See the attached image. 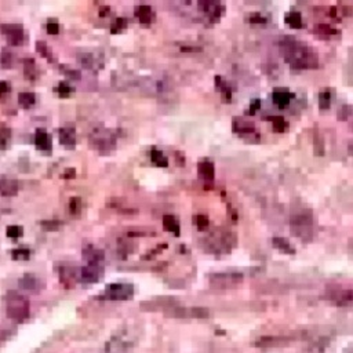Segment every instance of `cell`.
Returning <instances> with one entry per match:
<instances>
[{"mask_svg": "<svg viewBox=\"0 0 353 353\" xmlns=\"http://www.w3.org/2000/svg\"><path fill=\"white\" fill-rule=\"evenodd\" d=\"M280 53L284 61L294 69H315L319 66L316 51L306 43L286 37L280 42Z\"/></svg>", "mask_w": 353, "mask_h": 353, "instance_id": "cell-1", "label": "cell"}, {"mask_svg": "<svg viewBox=\"0 0 353 353\" xmlns=\"http://www.w3.org/2000/svg\"><path fill=\"white\" fill-rule=\"evenodd\" d=\"M291 232L304 241H309L313 235V216L309 209H302L295 211L290 221Z\"/></svg>", "mask_w": 353, "mask_h": 353, "instance_id": "cell-2", "label": "cell"}, {"mask_svg": "<svg viewBox=\"0 0 353 353\" xmlns=\"http://www.w3.org/2000/svg\"><path fill=\"white\" fill-rule=\"evenodd\" d=\"M7 315L14 319L22 322L29 316V302L28 299L19 295V294L10 293L7 297Z\"/></svg>", "mask_w": 353, "mask_h": 353, "instance_id": "cell-3", "label": "cell"}, {"mask_svg": "<svg viewBox=\"0 0 353 353\" xmlns=\"http://www.w3.org/2000/svg\"><path fill=\"white\" fill-rule=\"evenodd\" d=\"M90 142L100 152H109L115 148L116 138H115L114 132L109 131V130H100V131H94L91 134Z\"/></svg>", "mask_w": 353, "mask_h": 353, "instance_id": "cell-4", "label": "cell"}, {"mask_svg": "<svg viewBox=\"0 0 353 353\" xmlns=\"http://www.w3.org/2000/svg\"><path fill=\"white\" fill-rule=\"evenodd\" d=\"M134 294V287L128 283H114L109 284L104 291V297L114 301H121V299H130Z\"/></svg>", "mask_w": 353, "mask_h": 353, "instance_id": "cell-5", "label": "cell"}, {"mask_svg": "<svg viewBox=\"0 0 353 353\" xmlns=\"http://www.w3.org/2000/svg\"><path fill=\"white\" fill-rule=\"evenodd\" d=\"M234 131L245 138V139H251L254 142L259 141V132H258L251 120H247L244 118H235Z\"/></svg>", "mask_w": 353, "mask_h": 353, "instance_id": "cell-6", "label": "cell"}, {"mask_svg": "<svg viewBox=\"0 0 353 353\" xmlns=\"http://www.w3.org/2000/svg\"><path fill=\"white\" fill-rule=\"evenodd\" d=\"M1 33L7 37V42L11 46H21L25 42L24 26L21 24H3L0 26Z\"/></svg>", "mask_w": 353, "mask_h": 353, "instance_id": "cell-7", "label": "cell"}, {"mask_svg": "<svg viewBox=\"0 0 353 353\" xmlns=\"http://www.w3.org/2000/svg\"><path fill=\"white\" fill-rule=\"evenodd\" d=\"M199 7L203 10V12L207 15V18L211 22H217L221 18L225 11V6L221 3H214V1H200Z\"/></svg>", "mask_w": 353, "mask_h": 353, "instance_id": "cell-8", "label": "cell"}, {"mask_svg": "<svg viewBox=\"0 0 353 353\" xmlns=\"http://www.w3.org/2000/svg\"><path fill=\"white\" fill-rule=\"evenodd\" d=\"M294 98H295V94L291 91L286 90V89H276L272 93V100L275 102L276 107L280 109L287 108L291 100H294Z\"/></svg>", "mask_w": 353, "mask_h": 353, "instance_id": "cell-9", "label": "cell"}, {"mask_svg": "<svg viewBox=\"0 0 353 353\" xmlns=\"http://www.w3.org/2000/svg\"><path fill=\"white\" fill-rule=\"evenodd\" d=\"M104 258H105V254H104L102 250L97 248V247H94L93 244L84 245L83 259L89 263V265H100V262L104 261Z\"/></svg>", "mask_w": 353, "mask_h": 353, "instance_id": "cell-10", "label": "cell"}, {"mask_svg": "<svg viewBox=\"0 0 353 353\" xmlns=\"http://www.w3.org/2000/svg\"><path fill=\"white\" fill-rule=\"evenodd\" d=\"M102 269L98 265H86L80 270V280L83 283H96L101 279Z\"/></svg>", "mask_w": 353, "mask_h": 353, "instance_id": "cell-11", "label": "cell"}, {"mask_svg": "<svg viewBox=\"0 0 353 353\" xmlns=\"http://www.w3.org/2000/svg\"><path fill=\"white\" fill-rule=\"evenodd\" d=\"M60 280L66 288H72L78 280V269L73 266H61Z\"/></svg>", "mask_w": 353, "mask_h": 353, "instance_id": "cell-12", "label": "cell"}, {"mask_svg": "<svg viewBox=\"0 0 353 353\" xmlns=\"http://www.w3.org/2000/svg\"><path fill=\"white\" fill-rule=\"evenodd\" d=\"M35 145L42 152H51V137L44 128H37L35 132Z\"/></svg>", "mask_w": 353, "mask_h": 353, "instance_id": "cell-13", "label": "cell"}, {"mask_svg": "<svg viewBox=\"0 0 353 353\" xmlns=\"http://www.w3.org/2000/svg\"><path fill=\"white\" fill-rule=\"evenodd\" d=\"M198 173L200 175V178L204 180L206 182H213L214 177H216V167L214 163L210 160H203L198 164Z\"/></svg>", "mask_w": 353, "mask_h": 353, "instance_id": "cell-14", "label": "cell"}, {"mask_svg": "<svg viewBox=\"0 0 353 353\" xmlns=\"http://www.w3.org/2000/svg\"><path fill=\"white\" fill-rule=\"evenodd\" d=\"M18 182L15 180H7L3 178L0 180V195L3 198H12L18 195Z\"/></svg>", "mask_w": 353, "mask_h": 353, "instance_id": "cell-15", "label": "cell"}, {"mask_svg": "<svg viewBox=\"0 0 353 353\" xmlns=\"http://www.w3.org/2000/svg\"><path fill=\"white\" fill-rule=\"evenodd\" d=\"M60 142L66 148H75L76 145V131L73 127H62L58 131Z\"/></svg>", "mask_w": 353, "mask_h": 353, "instance_id": "cell-16", "label": "cell"}, {"mask_svg": "<svg viewBox=\"0 0 353 353\" xmlns=\"http://www.w3.org/2000/svg\"><path fill=\"white\" fill-rule=\"evenodd\" d=\"M134 15L139 19L141 24H150L153 19V10L148 4H139L134 10Z\"/></svg>", "mask_w": 353, "mask_h": 353, "instance_id": "cell-17", "label": "cell"}, {"mask_svg": "<svg viewBox=\"0 0 353 353\" xmlns=\"http://www.w3.org/2000/svg\"><path fill=\"white\" fill-rule=\"evenodd\" d=\"M163 227L167 232H171L174 236H180L181 234V227L180 222L177 221V218L171 214H167V216L163 217Z\"/></svg>", "mask_w": 353, "mask_h": 353, "instance_id": "cell-18", "label": "cell"}, {"mask_svg": "<svg viewBox=\"0 0 353 353\" xmlns=\"http://www.w3.org/2000/svg\"><path fill=\"white\" fill-rule=\"evenodd\" d=\"M18 104L24 109L32 108L36 104V96L30 91H22L18 94Z\"/></svg>", "mask_w": 353, "mask_h": 353, "instance_id": "cell-19", "label": "cell"}, {"mask_svg": "<svg viewBox=\"0 0 353 353\" xmlns=\"http://www.w3.org/2000/svg\"><path fill=\"white\" fill-rule=\"evenodd\" d=\"M24 75L28 80H36L37 79L36 62L33 58H25L24 60Z\"/></svg>", "mask_w": 353, "mask_h": 353, "instance_id": "cell-20", "label": "cell"}, {"mask_svg": "<svg viewBox=\"0 0 353 353\" xmlns=\"http://www.w3.org/2000/svg\"><path fill=\"white\" fill-rule=\"evenodd\" d=\"M216 87L225 94L227 101L231 102V100H232V94H234V89L227 83V80L222 78V76H216Z\"/></svg>", "mask_w": 353, "mask_h": 353, "instance_id": "cell-21", "label": "cell"}, {"mask_svg": "<svg viewBox=\"0 0 353 353\" xmlns=\"http://www.w3.org/2000/svg\"><path fill=\"white\" fill-rule=\"evenodd\" d=\"M272 241H273V245H275L276 248L280 250L281 252H284V254H294L295 252V248L291 245V243L288 240L283 239V237H273Z\"/></svg>", "mask_w": 353, "mask_h": 353, "instance_id": "cell-22", "label": "cell"}, {"mask_svg": "<svg viewBox=\"0 0 353 353\" xmlns=\"http://www.w3.org/2000/svg\"><path fill=\"white\" fill-rule=\"evenodd\" d=\"M286 24H288L294 29H299L302 28V15L299 11H290L286 14Z\"/></svg>", "mask_w": 353, "mask_h": 353, "instance_id": "cell-23", "label": "cell"}, {"mask_svg": "<svg viewBox=\"0 0 353 353\" xmlns=\"http://www.w3.org/2000/svg\"><path fill=\"white\" fill-rule=\"evenodd\" d=\"M18 284H19V287L24 288V290L33 291V290H36L37 288L39 281H37V279L33 275H24V277H21V279H19Z\"/></svg>", "mask_w": 353, "mask_h": 353, "instance_id": "cell-24", "label": "cell"}, {"mask_svg": "<svg viewBox=\"0 0 353 353\" xmlns=\"http://www.w3.org/2000/svg\"><path fill=\"white\" fill-rule=\"evenodd\" d=\"M150 159H152V162L155 163L157 167H167L168 166V160L166 155L159 149H156V148L150 149Z\"/></svg>", "mask_w": 353, "mask_h": 353, "instance_id": "cell-25", "label": "cell"}, {"mask_svg": "<svg viewBox=\"0 0 353 353\" xmlns=\"http://www.w3.org/2000/svg\"><path fill=\"white\" fill-rule=\"evenodd\" d=\"M268 119L272 121V126L276 132H284L288 128V123L283 116H269Z\"/></svg>", "mask_w": 353, "mask_h": 353, "instance_id": "cell-26", "label": "cell"}, {"mask_svg": "<svg viewBox=\"0 0 353 353\" xmlns=\"http://www.w3.org/2000/svg\"><path fill=\"white\" fill-rule=\"evenodd\" d=\"M10 139H11V130L6 126H0V150L8 148Z\"/></svg>", "mask_w": 353, "mask_h": 353, "instance_id": "cell-27", "label": "cell"}, {"mask_svg": "<svg viewBox=\"0 0 353 353\" xmlns=\"http://www.w3.org/2000/svg\"><path fill=\"white\" fill-rule=\"evenodd\" d=\"M315 30H316L317 33H320V35H327V36L340 33V30L337 29V28H334L331 24H326V22L317 24L316 26H315Z\"/></svg>", "mask_w": 353, "mask_h": 353, "instance_id": "cell-28", "label": "cell"}, {"mask_svg": "<svg viewBox=\"0 0 353 353\" xmlns=\"http://www.w3.org/2000/svg\"><path fill=\"white\" fill-rule=\"evenodd\" d=\"M36 51L39 53V54L42 55V57H44L46 60L50 61V62H54V57H53V53H51V50L48 48L47 43L44 42H37L36 43Z\"/></svg>", "mask_w": 353, "mask_h": 353, "instance_id": "cell-29", "label": "cell"}, {"mask_svg": "<svg viewBox=\"0 0 353 353\" xmlns=\"http://www.w3.org/2000/svg\"><path fill=\"white\" fill-rule=\"evenodd\" d=\"M30 257V250L25 248V247H19L11 251V258L15 261H26Z\"/></svg>", "mask_w": 353, "mask_h": 353, "instance_id": "cell-30", "label": "cell"}, {"mask_svg": "<svg viewBox=\"0 0 353 353\" xmlns=\"http://www.w3.org/2000/svg\"><path fill=\"white\" fill-rule=\"evenodd\" d=\"M319 107L323 111H327L331 107V91L324 90L320 93V96H319Z\"/></svg>", "mask_w": 353, "mask_h": 353, "instance_id": "cell-31", "label": "cell"}, {"mask_svg": "<svg viewBox=\"0 0 353 353\" xmlns=\"http://www.w3.org/2000/svg\"><path fill=\"white\" fill-rule=\"evenodd\" d=\"M6 235L10 239H19L24 235V228L19 227V225H10V227H7Z\"/></svg>", "mask_w": 353, "mask_h": 353, "instance_id": "cell-32", "label": "cell"}, {"mask_svg": "<svg viewBox=\"0 0 353 353\" xmlns=\"http://www.w3.org/2000/svg\"><path fill=\"white\" fill-rule=\"evenodd\" d=\"M55 91L58 93V96H60L61 98H66V97H69L72 94L73 89L69 84L65 83V82H61V83L58 84V87L55 89Z\"/></svg>", "mask_w": 353, "mask_h": 353, "instance_id": "cell-33", "label": "cell"}, {"mask_svg": "<svg viewBox=\"0 0 353 353\" xmlns=\"http://www.w3.org/2000/svg\"><path fill=\"white\" fill-rule=\"evenodd\" d=\"M0 64L4 69H8L11 68L12 65V54L8 51V50H3L1 51V55H0Z\"/></svg>", "mask_w": 353, "mask_h": 353, "instance_id": "cell-34", "label": "cell"}, {"mask_svg": "<svg viewBox=\"0 0 353 353\" xmlns=\"http://www.w3.org/2000/svg\"><path fill=\"white\" fill-rule=\"evenodd\" d=\"M40 227L47 232H53V231H57L61 227V221H58V220H46V221L40 222Z\"/></svg>", "mask_w": 353, "mask_h": 353, "instance_id": "cell-35", "label": "cell"}, {"mask_svg": "<svg viewBox=\"0 0 353 353\" xmlns=\"http://www.w3.org/2000/svg\"><path fill=\"white\" fill-rule=\"evenodd\" d=\"M82 210V200L80 198H72L69 200V213L72 216H79Z\"/></svg>", "mask_w": 353, "mask_h": 353, "instance_id": "cell-36", "label": "cell"}, {"mask_svg": "<svg viewBox=\"0 0 353 353\" xmlns=\"http://www.w3.org/2000/svg\"><path fill=\"white\" fill-rule=\"evenodd\" d=\"M126 28H127V19L119 17V18L115 19L114 25L111 26V32H112V33H119V32H121L123 29H126Z\"/></svg>", "mask_w": 353, "mask_h": 353, "instance_id": "cell-37", "label": "cell"}, {"mask_svg": "<svg viewBox=\"0 0 353 353\" xmlns=\"http://www.w3.org/2000/svg\"><path fill=\"white\" fill-rule=\"evenodd\" d=\"M248 21L250 22H252V24H266V21H268V18L263 15V14H261V12H251L250 15H248Z\"/></svg>", "mask_w": 353, "mask_h": 353, "instance_id": "cell-38", "label": "cell"}, {"mask_svg": "<svg viewBox=\"0 0 353 353\" xmlns=\"http://www.w3.org/2000/svg\"><path fill=\"white\" fill-rule=\"evenodd\" d=\"M46 29H47V33H50V35H58L60 33V24L55 19H48V22L46 24Z\"/></svg>", "mask_w": 353, "mask_h": 353, "instance_id": "cell-39", "label": "cell"}, {"mask_svg": "<svg viewBox=\"0 0 353 353\" xmlns=\"http://www.w3.org/2000/svg\"><path fill=\"white\" fill-rule=\"evenodd\" d=\"M195 224H196V227L200 229V231H203V229H206V228L210 225V221L209 218L206 216H203V214H199V216L195 217Z\"/></svg>", "mask_w": 353, "mask_h": 353, "instance_id": "cell-40", "label": "cell"}, {"mask_svg": "<svg viewBox=\"0 0 353 353\" xmlns=\"http://www.w3.org/2000/svg\"><path fill=\"white\" fill-rule=\"evenodd\" d=\"M79 60H80L84 68H93L94 66V57L91 54H82Z\"/></svg>", "mask_w": 353, "mask_h": 353, "instance_id": "cell-41", "label": "cell"}, {"mask_svg": "<svg viewBox=\"0 0 353 353\" xmlns=\"http://www.w3.org/2000/svg\"><path fill=\"white\" fill-rule=\"evenodd\" d=\"M62 72L65 73L66 78H71L73 80H79L82 78V75L79 72L78 69H71V68H62Z\"/></svg>", "mask_w": 353, "mask_h": 353, "instance_id": "cell-42", "label": "cell"}, {"mask_svg": "<svg viewBox=\"0 0 353 353\" xmlns=\"http://www.w3.org/2000/svg\"><path fill=\"white\" fill-rule=\"evenodd\" d=\"M259 108H261V100H259V98H255V100H252V101L250 102L248 114L254 115L257 111H259Z\"/></svg>", "mask_w": 353, "mask_h": 353, "instance_id": "cell-43", "label": "cell"}, {"mask_svg": "<svg viewBox=\"0 0 353 353\" xmlns=\"http://www.w3.org/2000/svg\"><path fill=\"white\" fill-rule=\"evenodd\" d=\"M11 91V84L6 80H0V97Z\"/></svg>", "mask_w": 353, "mask_h": 353, "instance_id": "cell-44", "label": "cell"}, {"mask_svg": "<svg viewBox=\"0 0 353 353\" xmlns=\"http://www.w3.org/2000/svg\"><path fill=\"white\" fill-rule=\"evenodd\" d=\"M351 115V107L349 105H345V107H342L341 109H340V112H338V118L342 120L348 119V116Z\"/></svg>", "mask_w": 353, "mask_h": 353, "instance_id": "cell-45", "label": "cell"}, {"mask_svg": "<svg viewBox=\"0 0 353 353\" xmlns=\"http://www.w3.org/2000/svg\"><path fill=\"white\" fill-rule=\"evenodd\" d=\"M76 177V170L75 168H66L64 174H62V178L65 180H73Z\"/></svg>", "mask_w": 353, "mask_h": 353, "instance_id": "cell-46", "label": "cell"}, {"mask_svg": "<svg viewBox=\"0 0 353 353\" xmlns=\"http://www.w3.org/2000/svg\"><path fill=\"white\" fill-rule=\"evenodd\" d=\"M111 7L109 6H100V10H98V14H100V17H107L108 14H111Z\"/></svg>", "mask_w": 353, "mask_h": 353, "instance_id": "cell-47", "label": "cell"}, {"mask_svg": "<svg viewBox=\"0 0 353 353\" xmlns=\"http://www.w3.org/2000/svg\"><path fill=\"white\" fill-rule=\"evenodd\" d=\"M228 214H229V218H231L232 221L236 222V220H237V213H236V210L232 209L231 206H228Z\"/></svg>", "mask_w": 353, "mask_h": 353, "instance_id": "cell-48", "label": "cell"}, {"mask_svg": "<svg viewBox=\"0 0 353 353\" xmlns=\"http://www.w3.org/2000/svg\"><path fill=\"white\" fill-rule=\"evenodd\" d=\"M181 51H184V53H191V51H200V47H185V46H182L181 47Z\"/></svg>", "mask_w": 353, "mask_h": 353, "instance_id": "cell-49", "label": "cell"}, {"mask_svg": "<svg viewBox=\"0 0 353 353\" xmlns=\"http://www.w3.org/2000/svg\"><path fill=\"white\" fill-rule=\"evenodd\" d=\"M329 11L330 17H335V15H337V7H330Z\"/></svg>", "mask_w": 353, "mask_h": 353, "instance_id": "cell-50", "label": "cell"}]
</instances>
